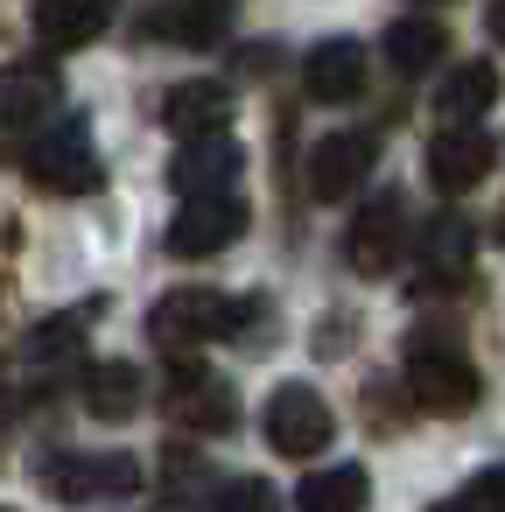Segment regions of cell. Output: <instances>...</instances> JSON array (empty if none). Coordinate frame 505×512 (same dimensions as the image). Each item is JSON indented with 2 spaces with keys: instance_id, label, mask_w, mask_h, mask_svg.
<instances>
[{
  "instance_id": "1",
  "label": "cell",
  "mask_w": 505,
  "mask_h": 512,
  "mask_svg": "<svg viewBox=\"0 0 505 512\" xmlns=\"http://www.w3.org/2000/svg\"><path fill=\"white\" fill-rule=\"evenodd\" d=\"M260 316V302H232L218 288H169L155 309H148V337L162 351H197V344H218V337H239V323Z\"/></svg>"
},
{
  "instance_id": "2",
  "label": "cell",
  "mask_w": 505,
  "mask_h": 512,
  "mask_svg": "<svg viewBox=\"0 0 505 512\" xmlns=\"http://www.w3.org/2000/svg\"><path fill=\"white\" fill-rule=\"evenodd\" d=\"M477 365L449 344V337H414L407 344V400L421 407V414H442V421H456V414H470L477 407Z\"/></svg>"
},
{
  "instance_id": "3",
  "label": "cell",
  "mask_w": 505,
  "mask_h": 512,
  "mask_svg": "<svg viewBox=\"0 0 505 512\" xmlns=\"http://www.w3.org/2000/svg\"><path fill=\"white\" fill-rule=\"evenodd\" d=\"M99 155H92V127L78 120V113H64V120H50L43 134H36V148H29V183L36 190H50V197H85V190H99Z\"/></svg>"
},
{
  "instance_id": "4",
  "label": "cell",
  "mask_w": 505,
  "mask_h": 512,
  "mask_svg": "<svg viewBox=\"0 0 505 512\" xmlns=\"http://www.w3.org/2000/svg\"><path fill=\"white\" fill-rule=\"evenodd\" d=\"M57 99H64V85H57L50 64H8V71H0V155L29 162V148L50 127Z\"/></svg>"
},
{
  "instance_id": "5",
  "label": "cell",
  "mask_w": 505,
  "mask_h": 512,
  "mask_svg": "<svg viewBox=\"0 0 505 512\" xmlns=\"http://www.w3.org/2000/svg\"><path fill=\"white\" fill-rule=\"evenodd\" d=\"M260 428H267V442H274L281 456H316V449H330V435H337L330 400H323L316 386H302V379H288V386L267 393Z\"/></svg>"
},
{
  "instance_id": "6",
  "label": "cell",
  "mask_w": 505,
  "mask_h": 512,
  "mask_svg": "<svg viewBox=\"0 0 505 512\" xmlns=\"http://www.w3.org/2000/svg\"><path fill=\"white\" fill-rule=\"evenodd\" d=\"M43 484L64 505H127L141 491V463L134 456H57L43 463Z\"/></svg>"
},
{
  "instance_id": "7",
  "label": "cell",
  "mask_w": 505,
  "mask_h": 512,
  "mask_svg": "<svg viewBox=\"0 0 505 512\" xmlns=\"http://www.w3.org/2000/svg\"><path fill=\"white\" fill-rule=\"evenodd\" d=\"M491 162H498V148H491L484 127H435V141H428V183H435L442 197L477 190V183L491 176Z\"/></svg>"
},
{
  "instance_id": "8",
  "label": "cell",
  "mask_w": 505,
  "mask_h": 512,
  "mask_svg": "<svg viewBox=\"0 0 505 512\" xmlns=\"http://www.w3.org/2000/svg\"><path fill=\"white\" fill-rule=\"evenodd\" d=\"M246 239V204L239 197H211V204H183L169 218V253L176 260H211L225 246Z\"/></svg>"
},
{
  "instance_id": "9",
  "label": "cell",
  "mask_w": 505,
  "mask_h": 512,
  "mask_svg": "<svg viewBox=\"0 0 505 512\" xmlns=\"http://www.w3.org/2000/svg\"><path fill=\"white\" fill-rule=\"evenodd\" d=\"M400 239H407V211H400V197L386 190V197H372V204L351 218V239H344V260H351V274H365V281H386V267L400 260Z\"/></svg>"
},
{
  "instance_id": "10",
  "label": "cell",
  "mask_w": 505,
  "mask_h": 512,
  "mask_svg": "<svg viewBox=\"0 0 505 512\" xmlns=\"http://www.w3.org/2000/svg\"><path fill=\"white\" fill-rule=\"evenodd\" d=\"M162 414H169L176 428H190V435H225V428L239 421V400H232V386H218L211 372L183 365V372L162 386Z\"/></svg>"
},
{
  "instance_id": "11",
  "label": "cell",
  "mask_w": 505,
  "mask_h": 512,
  "mask_svg": "<svg viewBox=\"0 0 505 512\" xmlns=\"http://www.w3.org/2000/svg\"><path fill=\"white\" fill-rule=\"evenodd\" d=\"M246 169V148L232 141V134H211V141H190L176 162H169V183H176V197H190V204H211V197H232V176Z\"/></svg>"
},
{
  "instance_id": "12",
  "label": "cell",
  "mask_w": 505,
  "mask_h": 512,
  "mask_svg": "<svg viewBox=\"0 0 505 512\" xmlns=\"http://www.w3.org/2000/svg\"><path fill=\"white\" fill-rule=\"evenodd\" d=\"M372 176V134H323L309 148V197L337 204Z\"/></svg>"
},
{
  "instance_id": "13",
  "label": "cell",
  "mask_w": 505,
  "mask_h": 512,
  "mask_svg": "<svg viewBox=\"0 0 505 512\" xmlns=\"http://www.w3.org/2000/svg\"><path fill=\"white\" fill-rule=\"evenodd\" d=\"M225 120H232V92H225L218 78H190V85H176V92L162 99V127H169L183 148L225 134Z\"/></svg>"
},
{
  "instance_id": "14",
  "label": "cell",
  "mask_w": 505,
  "mask_h": 512,
  "mask_svg": "<svg viewBox=\"0 0 505 512\" xmlns=\"http://www.w3.org/2000/svg\"><path fill=\"white\" fill-rule=\"evenodd\" d=\"M358 85H365V50H358L351 36H330V43L309 50V64H302V92H309L316 106L358 99Z\"/></svg>"
},
{
  "instance_id": "15",
  "label": "cell",
  "mask_w": 505,
  "mask_h": 512,
  "mask_svg": "<svg viewBox=\"0 0 505 512\" xmlns=\"http://www.w3.org/2000/svg\"><path fill=\"white\" fill-rule=\"evenodd\" d=\"M491 106H498V64H456L442 78V92H435L442 127H477Z\"/></svg>"
},
{
  "instance_id": "16",
  "label": "cell",
  "mask_w": 505,
  "mask_h": 512,
  "mask_svg": "<svg viewBox=\"0 0 505 512\" xmlns=\"http://www.w3.org/2000/svg\"><path fill=\"white\" fill-rule=\"evenodd\" d=\"M365 498H372L365 463H330L295 484V512H365Z\"/></svg>"
},
{
  "instance_id": "17",
  "label": "cell",
  "mask_w": 505,
  "mask_h": 512,
  "mask_svg": "<svg viewBox=\"0 0 505 512\" xmlns=\"http://www.w3.org/2000/svg\"><path fill=\"white\" fill-rule=\"evenodd\" d=\"M29 22H36V43L43 50H85V43H99L113 29V15L106 8H85V0H43Z\"/></svg>"
},
{
  "instance_id": "18",
  "label": "cell",
  "mask_w": 505,
  "mask_h": 512,
  "mask_svg": "<svg viewBox=\"0 0 505 512\" xmlns=\"http://www.w3.org/2000/svg\"><path fill=\"white\" fill-rule=\"evenodd\" d=\"M85 414L92 421H134L141 414V365L127 358H106L85 372Z\"/></svg>"
},
{
  "instance_id": "19",
  "label": "cell",
  "mask_w": 505,
  "mask_h": 512,
  "mask_svg": "<svg viewBox=\"0 0 505 512\" xmlns=\"http://www.w3.org/2000/svg\"><path fill=\"white\" fill-rule=\"evenodd\" d=\"M141 36L183 43V50H211L225 36V8H148L141 15Z\"/></svg>"
},
{
  "instance_id": "20",
  "label": "cell",
  "mask_w": 505,
  "mask_h": 512,
  "mask_svg": "<svg viewBox=\"0 0 505 512\" xmlns=\"http://www.w3.org/2000/svg\"><path fill=\"white\" fill-rule=\"evenodd\" d=\"M442 50H449V29H442L435 15H400V22L386 29V57H393V71H428Z\"/></svg>"
},
{
  "instance_id": "21",
  "label": "cell",
  "mask_w": 505,
  "mask_h": 512,
  "mask_svg": "<svg viewBox=\"0 0 505 512\" xmlns=\"http://www.w3.org/2000/svg\"><path fill=\"white\" fill-rule=\"evenodd\" d=\"M421 267L428 274H463L470 267V225L463 218H435L421 232Z\"/></svg>"
},
{
  "instance_id": "22",
  "label": "cell",
  "mask_w": 505,
  "mask_h": 512,
  "mask_svg": "<svg viewBox=\"0 0 505 512\" xmlns=\"http://www.w3.org/2000/svg\"><path fill=\"white\" fill-rule=\"evenodd\" d=\"M435 512H505V463L498 470H477L463 491H449Z\"/></svg>"
},
{
  "instance_id": "23",
  "label": "cell",
  "mask_w": 505,
  "mask_h": 512,
  "mask_svg": "<svg viewBox=\"0 0 505 512\" xmlns=\"http://www.w3.org/2000/svg\"><path fill=\"white\" fill-rule=\"evenodd\" d=\"M218 512H274V491H267L260 477H232V484L218 491Z\"/></svg>"
},
{
  "instance_id": "24",
  "label": "cell",
  "mask_w": 505,
  "mask_h": 512,
  "mask_svg": "<svg viewBox=\"0 0 505 512\" xmlns=\"http://www.w3.org/2000/svg\"><path fill=\"white\" fill-rule=\"evenodd\" d=\"M64 351H78V316H57L36 330V358H64Z\"/></svg>"
},
{
  "instance_id": "25",
  "label": "cell",
  "mask_w": 505,
  "mask_h": 512,
  "mask_svg": "<svg viewBox=\"0 0 505 512\" xmlns=\"http://www.w3.org/2000/svg\"><path fill=\"white\" fill-rule=\"evenodd\" d=\"M484 29H491V43H505V8H491V15H484Z\"/></svg>"
},
{
  "instance_id": "26",
  "label": "cell",
  "mask_w": 505,
  "mask_h": 512,
  "mask_svg": "<svg viewBox=\"0 0 505 512\" xmlns=\"http://www.w3.org/2000/svg\"><path fill=\"white\" fill-rule=\"evenodd\" d=\"M498 239H505V211H498Z\"/></svg>"
},
{
  "instance_id": "27",
  "label": "cell",
  "mask_w": 505,
  "mask_h": 512,
  "mask_svg": "<svg viewBox=\"0 0 505 512\" xmlns=\"http://www.w3.org/2000/svg\"><path fill=\"white\" fill-rule=\"evenodd\" d=\"M0 512H8V505H0Z\"/></svg>"
}]
</instances>
